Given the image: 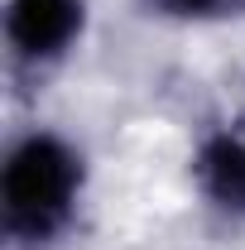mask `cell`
Here are the masks:
<instances>
[{
    "mask_svg": "<svg viewBox=\"0 0 245 250\" xmlns=\"http://www.w3.org/2000/svg\"><path fill=\"white\" fill-rule=\"evenodd\" d=\"M207 183L216 197L245 207V145H216L207 154Z\"/></svg>",
    "mask_w": 245,
    "mask_h": 250,
    "instance_id": "3",
    "label": "cell"
},
{
    "mask_svg": "<svg viewBox=\"0 0 245 250\" xmlns=\"http://www.w3.org/2000/svg\"><path fill=\"white\" fill-rule=\"evenodd\" d=\"M77 29V0H15L10 5V39L20 53L48 58Z\"/></svg>",
    "mask_w": 245,
    "mask_h": 250,
    "instance_id": "2",
    "label": "cell"
},
{
    "mask_svg": "<svg viewBox=\"0 0 245 250\" xmlns=\"http://www.w3.org/2000/svg\"><path fill=\"white\" fill-rule=\"evenodd\" d=\"M168 15H226V10H236L245 0H159Z\"/></svg>",
    "mask_w": 245,
    "mask_h": 250,
    "instance_id": "4",
    "label": "cell"
},
{
    "mask_svg": "<svg viewBox=\"0 0 245 250\" xmlns=\"http://www.w3.org/2000/svg\"><path fill=\"white\" fill-rule=\"evenodd\" d=\"M72 188H77L72 154L53 140H29L15 149L10 168H5V217L15 231L43 236L67 212Z\"/></svg>",
    "mask_w": 245,
    "mask_h": 250,
    "instance_id": "1",
    "label": "cell"
}]
</instances>
